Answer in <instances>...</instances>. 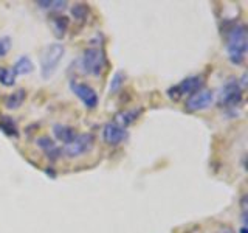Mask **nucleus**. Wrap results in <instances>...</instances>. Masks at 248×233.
<instances>
[{
    "instance_id": "9d476101",
    "label": "nucleus",
    "mask_w": 248,
    "mask_h": 233,
    "mask_svg": "<svg viewBox=\"0 0 248 233\" xmlns=\"http://www.w3.org/2000/svg\"><path fill=\"white\" fill-rule=\"evenodd\" d=\"M36 145L37 148L45 152V157L48 159L50 162H56L58 159H61L62 155V148H59L56 145L53 138H50L48 135H42V137H37L36 138Z\"/></svg>"
},
{
    "instance_id": "423d86ee",
    "label": "nucleus",
    "mask_w": 248,
    "mask_h": 233,
    "mask_svg": "<svg viewBox=\"0 0 248 233\" xmlns=\"http://www.w3.org/2000/svg\"><path fill=\"white\" fill-rule=\"evenodd\" d=\"M203 76L200 75H192V76H188L182 80L178 84L172 85V87L168 89V97L174 101H178L182 97H189L192 93H196L199 90L203 89Z\"/></svg>"
},
{
    "instance_id": "2eb2a0df",
    "label": "nucleus",
    "mask_w": 248,
    "mask_h": 233,
    "mask_svg": "<svg viewBox=\"0 0 248 233\" xmlns=\"http://www.w3.org/2000/svg\"><path fill=\"white\" fill-rule=\"evenodd\" d=\"M25 100H27V90L17 89L5 98V106H6V109H10V111H16V109H19L23 104Z\"/></svg>"
},
{
    "instance_id": "f8f14e48",
    "label": "nucleus",
    "mask_w": 248,
    "mask_h": 233,
    "mask_svg": "<svg viewBox=\"0 0 248 233\" xmlns=\"http://www.w3.org/2000/svg\"><path fill=\"white\" fill-rule=\"evenodd\" d=\"M50 27L53 30V34L56 39H62L70 28V19L62 14H53L50 17Z\"/></svg>"
},
{
    "instance_id": "9b49d317",
    "label": "nucleus",
    "mask_w": 248,
    "mask_h": 233,
    "mask_svg": "<svg viewBox=\"0 0 248 233\" xmlns=\"http://www.w3.org/2000/svg\"><path fill=\"white\" fill-rule=\"evenodd\" d=\"M143 114V107H134V109H126V111H121L115 115V123L120 124L121 128L126 129L130 124H134L140 116Z\"/></svg>"
},
{
    "instance_id": "a211bd4d",
    "label": "nucleus",
    "mask_w": 248,
    "mask_h": 233,
    "mask_svg": "<svg viewBox=\"0 0 248 233\" xmlns=\"http://www.w3.org/2000/svg\"><path fill=\"white\" fill-rule=\"evenodd\" d=\"M36 5L42 10H50V11H62L68 5L65 0H37Z\"/></svg>"
},
{
    "instance_id": "6ab92c4d",
    "label": "nucleus",
    "mask_w": 248,
    "mask_h": 233,
    "mask_svg": "<svg viewBox=\"0 0 248 233\" xmlns=\"http://www.w3.org/2000/svg\"><path fill=\"white\" fill-rule=\"evenodd\" d=\"M124 81H126V73L121 72V70L115 72L110 80V84H108V93H116L118 90H121Z\"/></svg>"
},
{
    "instance_id": "f03ea898",
    "label": "nucleus",
    "mask_w": 248,
    "mask_h": 233,
    "mask_svg": "<svg viewBox=\"0 0 248 233\" xmlns=\"http://www.w3.org/2000/svg\"><path fill=\"white\" fill-rule=\"evenodd\" d=\"M65 56V47L61 42H51L46 44L42 51L41 58H39V66H41V76L44 80H50V78L56 73L59 64Z\"/></svg>"
},
{
    "instance_id": "f3484780",
    "label": "nucleus",
    "mask_w": 248,
    "mask_h": 233,
    "mask_svg": "<svg viewBox=\"0 0 248 233\" xmlns=\"http://www.w3.org/2000/svg\"><path fill=\"white\" fill-rule=\"evenodd\" d=\"M70 13H72V16L75 17L76 22L84 23L85 20H87V17H89L90 8H89V5H85V3H75L72 6V10H70Z\"/></svg>"
},
{
    "instance_id": "39448f33",
    "label": "nucleus",
    "mask_w": 248,
    "mask_h": 233,
    "mask_svg": "<svg viewBox=\"0 0 248 233\" xmlns=\"http://www.w3.org/2000/svg\"><path fill=\"white\" fill-rule=\"evenodd\" d=\"M93 146H95V135L92 132H84V134H78L70 143L64 145L62 154L67 159H78L81 155L90 152Z\"/></svg>"
},
{
    "instance_id": "412c9836",
    "label": "nucleus",
    "mask_w": 248,
    "mask_h": 233,
    "mask_svg": "<svg viewBox=\"0 0 248 233\" xmlns=\"http://www.w3.org/2000/svg\"><path fill=\"white\" fill-rule=\"evenodd\" d=\"M10 49H11V39L8 36H2L0 37V58L6 56Z\"/></svg>"
},
{
    "instance_id": "1a4fd4ad",
    "label": "nucleus",
    "mask_w": 248,
    "mask_h": 233,
    "mask_svg": "<svg viewBox=\"0 0 248 233\" xmlns=\"http://www.w3.org/2000/svg\"><path fill=\"white\" fill-rule=\"evenodd\" d=\"M127 137H129L127 129L121 128L120 124H116L115 121H108L104 124L103 140H104V143H107L108 146H118V145L126 142Z\"/></svg>"
},
{
    "instance_id": "7ed1b4c3",
    "label": "nucleus",
    "mask_w": 248,
    "mask_h": 233,
    "mask_svg": "<svg viewBox=\"0 0 248 233\" xmlns=\"http://www.w3.org/2000/svg\"><path fill=\"white\" fill-rule=\"evenodd\" d=\"M79 64L85 75L101 76L107 67V56L104 50L99 49V47H89L82 51Z\"/></svg>"
},
{
    "instance_id": "f257e3e1",
    "label": "nucleus",
    "mask_w": 248,
    "mask_h": 233,
    "mask_svg": "<svg viewBox=\"0 0 248 233\" xmlns=\"http://www.w3.org/2000/svg\"><path fill=\"white\" fill-rule=\"evenodd\" d=\"M227 31V44H225V50H227V56L231 64L240 66L244 64L247 50H248V30L245 23H232L231 27L225 28Z\"/></svg>"
},
{
    "instance_id": "6e6552de",
    "label": "nucleus",
    "mask_w": 248,
    "mask_h": 233,
    "mask_svg": "<svg viewBox=\"0 0 248 233\" xmlns=\"http://www.w3.org/2000/svg\"><path fill=\"white\" fill-rule=\"evenodd\" d=\"M68 85H70L72 93H75V95L82 101V104L87 109H95L98 106V103H99L98 93L95 89L92 87V85L85 84V83L75 81V80L70 81Z\"/></svg>"
},
{
    "instance_id": "0eeeda50",
    "label": "nucleus",
    "mask_w": 248,
    "mask_h": 233,
    "mask_svg": "<svg viewBox=\"0 0 248 233\" xmlns=\"http://www.w3.org/2000/svg\"><path fill=\"white\" fill-rule=\"evenodd\" d=\"M216 101V93L213 90L202 89L196 93H192L185 101V109L189 112H199V111H206Z\"/></svg>"
},
{
    "instance_id": "20e7f679",
    "label": "nucleus",
    "mask_w": 248,
    "mask_h": 233,
    "mask_svg": "<svg viewBox=\"0 0 248 233\" xmlns=\"http://www.w3.org/2000/svg\"><path fill=\"white\" fill-rule=\"evenodd\" d=\"M244 98V89L240 87L237 78H228V81L222 85L219 93V104L225 109H236L240 106Z\"/></svg>"
},
{
    "instance_id": "dca6fc26",
    "label": "nucleus",
    "mask_w": 248,
    "mask_h": 233,
    "mask_svg": "<svg viewBox=\"0 0 248 233\" xmlns=\"http://www.w3.org/2000/svg\"><path fill=\"white\" fill-rule=\"evenodd\" d=\"M0 131H2L3 134H6L8 137H14V138L19 137L17 123L8 115H0Z\"/></svg>"
},
{
    "instance_id": "ddd939ff",
    "label": "nucleus",
    "mask_w": 248,
    "mask_h": 233,
    "mask_svg": "<svg viewBox=\"0 0 248 233\" xmlns=\"http://www.w3.org/2000/svg\"><path fill=\"white\" fill-rule=\"evenodd\" d=\"M51 131H53L54 138H56L58 142L64 143V145L70 143L78 135V132L73 126H67V124H61V123L54 124Z\"/></svg>"
},
{
    "instance_id": "4468645a",
    "label": "nucleus",
    "mask_w": 248,
    "mask_h": 233,
    "mask_svg": "<svg viewBox=\"0 0 248 233\" xmlns=\"http://www.w3.org/2000/svg\"><path fill=\"white\" fill-rule=\"evenodd\" d=\"M13 72L16 76H23V75H30L34 72V62L31 61L30 56H27V54H23V56H20L17 61L14 62V66L11 67Z\"/></svg>"
},
{
    "instance_id": "aec40b11",
    "label": "nucleus",
    "mask_w": 248,
    "mask_h": 233,
    "mask_svg": "<svg viewBox=\"0 0 248 233\" xmlns=\"http://www.w3.org/2000/svg\"><path fill=\"white\" fill-rule=\"evenodd\" d=\"M0 84L5 85V87H11V85L16 84V75L13 68L0 67Z\"/></svg>"
}]
</instances>
